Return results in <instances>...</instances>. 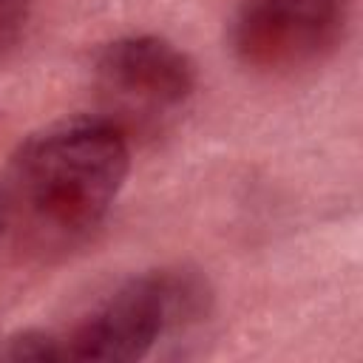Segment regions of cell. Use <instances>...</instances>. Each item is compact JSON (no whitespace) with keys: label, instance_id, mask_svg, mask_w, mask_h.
<instances>
[{"label":"cell","instance_id":"6","mask_svg":"<svg viewBox=\"0 0 363 363\" xmlns=\"http://www.w3.org/2000/svg\"><path fill=\"white\" fill-rule=\"evenodd\" d=\"M31 11V0H0V51L17 43Z\"/></svg>","mask_w":363,"mask_h":363},{"label":"cell","instance_id":"4","mask_svg":"<svg viewBox=\"0 0 363 363\" xmlns=\"http://www.w3.org/2000/svg\"><path fill=\"white\" fill-rule=\"evenodd\" d=\"M96 82L113 108L139 119H162L196 91L193 60L159 34L119 37L96 54Z\"/></svg>","mask_w":363,"mask_h":363},{"label":"cell","instance_id":"1","mask_svg":"<svg viewBox=\"0 0 363 363\" xmlns=\"http://www.w3.org/2000/svg\"><path fill=\"white\" fill-rule=\"evenodd\" d=\"M130 170L128 130L111 116H68L34 130L0 184L6 230L43 258L82 247Z\"/></svg>","mask_w":363,"mask_h":363},{"label":"cell","instance_id":"7","mask_svg":"<svg viewBox=\"0 0 363 363\" xmlns=\"http://www.w3.org/2000/svg\"><path fill=\"white\" fill-rule=\"evenodd\" d=\"M6 230V210H3V193H0V235Z\"/></svg>","mask_w":363,"mask_h":363},{"label":"cell","instance_id":"3","mask_svg":"<svg viewBox=\"0 0 363 363\" xmlns=\"http://www.w3.org/2000/svg\"><path fill=\"white\" fill-rule=\"evenodd\" d=\"M349 0H238L230 40L235 57L261 74H295L335 51Z\"/></svg>","mask_w":363,"mask_h":363},{"label":"cell","instance_id":"2","mask_svg":"<svg viewBox=\"0 0 363 363\" xmlns=\"http://www.w3.org/2000/svg\"><path fill=\"white\" fill-rule=\"evenodd\" d=\"M201 303L204 286L193 272L159 269L130 278L60 337L62 360H139L167 329L196 315Z\"/></svg>","mask_w":363,"mask_h":363},{"label":"cell","instance_id":"5","mask_svg":"<svg viewBox=\"0 0 363 363\" xmlns=\"http://www.w3.org/2000/svg\"><path fill=\"white\" fill-rule=\"evenodd\" d=\"M0 360H62V340L48 332H17L0 340Z\"/></svg>","mask_w":363,"mask_h":363}]
</instances>
